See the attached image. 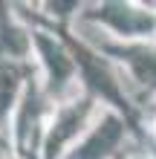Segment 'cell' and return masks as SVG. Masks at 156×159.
<instances>
[{
    "label": "cell",
    "instance_id": "6da1fadb",
    "mask_svg": "<svg viewBox=\"0 0 156 159\" xmlns=\"http://www.w3.org/2000/svg\"><path fill=\"white\" fill-rule=\"evenodd\" d=\"M104 17L127 38H133V35L156 38V12H145V9H133V6H107Z\"/></svg>",
    "mask_w": 156,
    "mask_h": 159
},
{
    "label": "cell",
    "instance_id": "7a4b0ae2",
    "mask_svg": "<svg viewBox=\"0 0 156 159\" xmlns=\"http://www.w3.org/2000/svg\"><path fill=\"white\" fill-rule=\"evenodd\" d=\"M118 139H122V121H118L116 116H107L101 125H98L96 136L81 148V153H78L75 159H104V156L116 148Z\"/></svg>",
    "mask_w": 156,
    "mask_h": 159
},
{
    "label": "cell",
    "instance_id": "3957f363",
    "mask_svg": "<svg viewBox=\"0 0 156 159\" xmlns=\"http://www.w3.org/2000/svg\"><path fill=\"white\" fill-rule=\"evenodd\" d=\"M153 133H156V125H153Z\"/></svg>",
    "mask_w": 156,
    "mask_h": 159
},
{
    "label": "cell",
    "instance_id": "277c9868",
    "mask_svg": "<svg viewBox=\"0 0 156 159\" xmlns=\"http://www.w3.org/2000/svg\"><path fill=\"white\" fill-rule=\"evenodd\" d=\"M139 159H148V156H139Z\"/></svg>",
    "mask_w": 156,
    "mask_h": 159
}]
</instances>
